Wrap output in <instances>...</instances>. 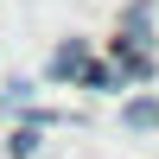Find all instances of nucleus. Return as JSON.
<instances>
[{
  "mask_svg": "<svg viewBox=\"0 0 159 159\" xmlns=\"http://www.w3.org/2000/svg\"><path fill=\"white\" fill-rule=\"evenodd\" d=\"M115 70H121V83H147V76H153V51H147L140 32H121V38H115Z\"/></svg>",
  "mask_w": 159,
  "mask_h": 159,
  "instance_id": "f257e3e1",
  "label": "nucleus"
},
{
  "mask_svg": "<svg viewBox=\"0 0 159 159\" xmlns=\"http://www.w3.org/2000/svg\"><path fill=\"white\" fill-rule=\"evenodd\" d=\"M89 57H96V51H89V38H64V45L45 57V83H76V70H83Z\"/></svg>",
  "mask_w": 159,
  "mask_h": 159,
  "instance_id": "f03ea898",
  "label": "nucleus"
},
{
  "mask_svg": "<svg viewBox=\"0 0 159 159\" xmlns=\"http://www.w3.org/2000/svg\"><path fill=\"white\" fill-rule=\"evenodd\" d=\"M76 89H89V96H115V89H121V70L102 64V57H89L83 70H76Z\"/></svg>",
  "mask_w": 159,
  "mask_h": 159,
  "instance_id": "7ed1b4c3",
  "label": "nucleus"
},
{
  "mask_svg": "<svg viewBox=\"0 0 159 159\" xmlns=\"http://www.w3.org/2000/svg\"><path fill=\"white\" fill-rule=\"evenodd\" d=\"M121 121L134 127V134H159V102H153V96H134V102L121 108Z\"/></svg>",
  "mask_w": 159,
  "mask_h": 159,
  "instance_id": "20e7f679",
  "label": "nucleus"
},
{
  "mask_svg": "<svg viewBox=\"0 0 159 159\" xmlns=\"http://www.w3.org/2000/svg\"><path fill=\"white\" fill-rule=\"evenodd\" d=\"M38 140H45V134L19 121V127H13V134H7V159H32V153H38Z\"/></svg>",
  "mask_w": 159,
  "mask_h": 159,
  "instance_id": "39448f33",
  "label": "nucleus"
}]
</instances>
